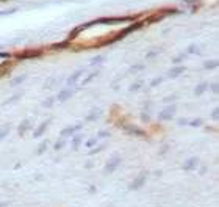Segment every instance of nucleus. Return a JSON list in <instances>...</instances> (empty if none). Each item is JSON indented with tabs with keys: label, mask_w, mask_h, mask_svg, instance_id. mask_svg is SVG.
<instances>
[{
	"label": "nucleus",
	"mask_w": 219,
	"mask_h": 207,
	"mask_svg": "<svg viewBox=\"0 0 219 207\" xmlns=\"http://www.w3.org/2000/svg\"><path fill=\"white\" fill-rule=\"evenodd\" d=\"M155 55H158V52H150V53H147V58H152Z\"/></svg>",
	"instance_id": "f704fd0d"
},
{
	"label": "nucleus",
	"mask_w": 219,
	"mask_h": 207,
	"mask_svg": "<svg viewBox=\"0 0 219 207\" xmlns=\"http://www.w3.org/2000/svg\"><path fill=\"white\" fill-rule=\"evenodd\" d=\"M207 88H208V83H200L199 86H196V91L194 93H196V94H202Z\"/></svg>",
	"instance_id": "f8f14e48"
},
{
	"label": "nucleus",
	"mask_w": 219,
	"mask_h": 207,
	"mask_svg": "<svg viewBox=\"0 0 219 207\" xmlns=\"http://www.w3.org/2000/svg\"><path fill=\"white\" fill-rule=\"evenodd\" d=\"M194 50H196V46H191V47L188 49V52H190V53H194Z\"/></svg>",
	"instance_id": "c9c22d12"
},
{
	"label": "nucleus",
	"mask_w": 219,
	"mask_h": 207,
	"mask_svg": "<svg viewBox=\"0 0 219 207\" xmlns=\"http://www.w3.org/2000/svg\"><path fill=\"white\" fill-rule=\"evenodd\" d=\"M63 146H64V140H59V141H56V143H55L53 148H55V151H58V149H61Z\"/></svg>",
	"instance_id": "4be33fe9"
},
{
	"label": "nucleus",
	"mask_w": 219,
	"mask_h": 207,
	"mask_svg": "<svg viewBox=\"0 0 219 207\" xmlns=\"http://www.w3.org/2000/svg\"><path fill=\"white\" fill-rule=\"evenodd\" d=\"M188 126H191V127H199V126H202V119H192V121H188Z\"/></svg>",
	"instance_id": "dca6fc26"
},
{
	"label": "nucleus",
	"mask_w": 219,
	"mask_h": 207,
	"mask_svg": "<svg viewBox=\"0 0 219 207\" xmlns=\"http://www.w3.org/2000/svg\"><path fill=\"white\" fill-rule=\"evenodd\" d=\"M28 126H30V121H28V119H25L24 122H21V126H19V133H21V135H24V133L27 132Z\"/></svg>",
	"instance_id": "9b49d317"
},
{
	"label": "nucleus",
	"mask_w": 219,
	"mask_h": 207,
	"mask_svg": "<svg viewBox=\"0 0 219 207\" xmlns=\"http://www.w3.org/2000/svg\"><path fill=\"white\" fill-rule=\"evenodd\" d=\"M141 119H142V121H149V119H150V116H149V115H146V113H142Z\"/></svg>",
	"instance_id": "473e14b6"
},
{
	"label": "nucleus",
	"mask_w": 219,
	"mask_h": 207,
	"mask_svg": "<svg viewBox=\"0 0 219 207\" xmlns=\"http://www.w3.org/2000/svg\"><path fill=\"white\" fill-rule=\"evenodd\" d=\"M21 97V94H16V96H13V97H9L8 101H6L5 104H11V102H14V101H17V99Z\"/></svg>",
	"instance_id": "393cba45"
},
{
	"label": "nucleus",
	"mask_w": 219,
	"mask_h": 207,
	"mask_svg": "<svg viewBox=\"0 0 219 207\" xmlns=\"http://www.w3.org/2000/svg\"><path fill=\"white\" fill-rule=\"evenodd\" d=\"M102 61H103V55H97L91 60V65H99V63H102Z\"/></svg>",
	"instance_id": "f3484780"
},
{
	"label": "nucleus",
	"mask_w": 219,
	"mask_h": 207,
	"mask_svg": "<svg viewBox=\"0 0 219 207\" xmlns=\"http://www.w3.org/2000/svg\"><path fill=\"white\" fill-rule=\"evenodd\" d=\"M146 181H147V173H141V174H139L138 177L130 183L128 190H132V192H135V190H139V188H141V187L146 183Z\"/></svg>",
	"instance_id": "f257e3e1"
},
{
	"label": "nucleus",
	"mask_w": 219,
	"mask_h": 207,
	"mask_svg": "<svg viewBox=\"0 0 219 207\" xmlns=\"http://www.w3.org/2000/svg\"><path fill=\"white\" fill-rule=\"evenodd\" d=\"M95 143H97V138H92V140H89V141L86 143V146H88V148H92V146H94Z\"/></svg>",
	"instance_id": "a878e982"
},
{
	"label": "nucleus",
	"mask_w": 219,
	"mask_h": 207,
	"mask_svg": "<svg viewBox=\"0 0 219 207\" xmlns=\"http://www.w3.org/2000/svg\"><path fill=\"white\" fill-rule=\"evenodd\" d=\"M45 149H47V141H42V143H41V144H39V148H38V151H36V154H39V155H41V154H42V152H44V151H45Z\"/></svg>",
	"instance_id": "2eb2a0df"
},
{
	"label": "nucleus",
	"mask_w": 219,
	"mask_h": 207,
	"mask_svg": "<svg viewBox=\"0 0 219 207\" xmlns=\"http://www.w3.org/2000/svg\"><path fill=\"white\" fill-rule=\"evenodd\" d=\"M161 82H163V77H157V79H154V80H152V82H150V86H152V88H154V86L160 85Z\"/></svg>",
	"instance_id": "aec40b11"
},
{
	"label": "nucleus",
	"mask_w": 219,
	"mask_h": 207,
	"mask_svg": "<svg viewBox=\"0 0 219 207\" xmlns=\"http://www.w3.org/2000/svg\"><path fill=\"white\" fill-rule=\"evenodd\" d=\"M178 124H180V126H188V121H186V119H180Z\"/></svg>",
	"instance_id": "72a5a7b5"
},
{
	"label": "nucleus",
	"mask_w": 219,
	"mask_h": 207,
	"mask_svg": "<svg viewBox=\"0 0 219 207\" xmlns=\"http://www.w3.org/2000/svg\"><path fill=\"white\" fill-rule=\"evenodd\" d=\"M89 192H91V193H95L97 190H95V187H94V185H91V187H89Z\"/></svg>",
	"instance_id": "e433bc0d"
},
{
	"label": "nucleus",
	"mask_w": 219,
	"mask_h": 207,
	"mask_svg": "<svg viewBox=\"0 0 219 207\" xmlns=\"http://www.w3.org/2000/svg\"><path fill=\"white\" fill-rule=\"evenodd\" d=\"M105 136H110V132H107V130H102V132H99L97 140H99V138H105Z\"/></svg>",
	"instance_id": "b1692460"
},
{
	"label": "nucleus",
	"mask_w": 219,
	"mask_h": 207,
	"mask_svg": "<svg viewBox=\"0 0 219 207\" xmlns=\"http://www.w3.org/2000/svg\"><path fill=\"white\" fill-rule=\"evenodd\" d=\"M9 202H0V207H8Z\"/></svg>",
	"instance_id": "4c0bfd02"
},
{
	"label": "nucleus",
	"mask_w": 219,
	"mask_h": 207,
	"mask_svg": "<svg viewBox=\"0 0 219 207\" xmlns=\"http://www.w3.org/2000/svg\"><path fill=\"white\" fill-rule=\"evenodd\" d=\"M8 132H9V126H5L2 130H0V140L2 138H5L6 135H8Z\"/></svg>",
	"instance_id": "a211bd4d"
},
{
	"label": "nucleus",
	"mask_w": 219,
	"mask_h": 207,
	"mask_svg": "<svg viewBox=\"0 0 219 207\" xmlns=\"http://www.w3.org/2000/svg\"><path fill=\"white\" fill-rule=\"evenodd\" d=\"M102 149H103V146H97V148H95V149H92V151L89 152V154H91V155H92V154H97V152H100Z\"/></svg>",
	"instance_id": "cd10ccee"
},
{
	"label": "nucleus",
	"mask_w": 219,
	"mask_h": 207,
	"mask_svg": "<svg viewBox=\"0 0 219 207\" xmlns=\"http://www.w3.org/2000/svg\"><path fill=\"white\" fill-rule=\"evenodd\" d=\"M210 88H211V91H213V93H218V91H219V86H218V83H213V85H211Z\"/></svg>",
	"instance_id": "c756f323"
},
{
	"label": "nucleus",
	"mask_w": 219,
	"mask_h": 207,
	"mask_svg": "<svg viewBox=\"0 0 219 207\" xmlns=\"http://www.w3.org/2000/svg\"><path fill=\"white\" fill-rule=\"evenodd\" d=\"M211 116H213L214 119H218V118H219V110H218V108H214V110H213V113H211Z\"/></svg>",
	"instance_id": "7c9ffc66"
},
{
	"label": "nucleus",
	"mask_w": 219,
	"mask_h": 207,
	"mask_svg": "<svg viewBox=\"0 0 219 207\" xmlns=\"http://www.w3.org/2000/svg\"><path fill=\"white\" fill-rule=\"evenodd\" d=\"M125 130H127L130 135H135V136H141V138H146L147 136V133L144 132V130H141V129H138V127H133V126H125L124 127Z\"/></svg>",
	"instance_id": "20e7f679"
},
{
	"label": "nucleus",
	"mask_w": 219,
	"mask_h": 207,
	"mask_svg": "<svg viewBox=\"0 0 219 207\" xmlns=\"http://www.w3.org/2000/svg\"><path fill=\"white\" fill-rule=\"evenodd\" d=\"M81 74H83V71H81V69H80V71H77V72H75V74H74V75H71V77L67 79V83H69V85H72V83H75V82H77V80H78V77H80Z\"/></svg>",
	"instance_id": "9d476101"
},
{
	"label": "nucleus",
	"mask_w": 219,
	"mask_h": 207,
	"mask_svg": "<svg viewBox=\"0 0 219 207\" xmlns=\"http://www.w3.org/2000/svg\"><path fill=\"white\" fill-rule=\"evenodd\" d=\"M99 110H92L91 113H89V116H86V121H94L95 118H99Z\"/></svg>",
	"instance_id": "ddd939ff"
},
{
	"label": "nucleus",
	"mask_w": 219,
	"mask_h": 207,
	"mask_svg": "<svg viewBox=\"0 0 219 207\" xmlns=\"http://www.w3.org/2000/svg\"><path fill=\"white\" fill-rule=\"evenodd\" d=\"M80 141H81V136H80V135L74 136V138H72V148L77 149V148H78V144H80Z\"/></svg>",
	"instance_id": "4468645a"
},
{
	"label": "nucleus",
	"mask_w": 219,
	"mask_h": 207,
	"mask_svg": "<svg viewBox=\"0 0 219 207\" xmlns=\"http://www.w3.org/2000/svg\"><path fill=\"white\" fill-rule=\"evenodd\" d=\"M144 69V66H133L132 68V72H136V71H142Z\"/></svg>",
	"instance_id": "2f4dec72"
},
{
	"label": "nucleus",
	"mask_w": 219,
	"mask_h": 207,
	"mask_svg": "<svg viewBox=\"0 0 219 207\" xmlns=\"http://www.w3.org/2000/svg\"><path fill=\"white\" fill-rule=\"evenodd\" d=\"M197 163H199V159H197V157H192V159H190V160H186V162H185L183 169H186V171L194 169L196 166H197Z\"/></svg>",
	"instance_id": "6e6552de"
},
{
	"label": "nucleus",
	"mask_w": 219,
	"mask_h": 207,
	"mask_svg": "<svg viewBox=\"0 0 219 207\" xmlns=\"http://www.w3.org/2000/svg\"><path fill=\"white\" fill-rule=\"evenodd\" d=\"M97 74H99V72H92V74H91V75H89V77H88V79H86V80H85V82H83V85H86V83H89V82H91V80H92V79H94V77H97Z\"/></svg>",
	"instance_id": "5701e85b"
},
{
	"label": "nucleus",
	"mask_w": 219,
	"mask_h": 207,
	"mask_svg": "<svg viewBox=\"0 0 219 207\" xmlns=\"http://www.w3.org/2000/svg\"><path fill=\"white\" fill-rule=\"evenodd\" d=\"M183 72H185V66H177V68H172L171 71H169V77L175 79V77H178V75H182Z\"/></svg>",
	"instance_id": "1a4fd4ad"
},
{
	"label": "nucleus",
	"mask_w": 219,
	"mask_h": 207,
	"mask_svg": "<svg viewBox=\"0 0 219 207\" xmlns=\"http://www.w3.org/2000/svg\"><path fill=\"white\" fill-rule=\"evenodd\" d=\"M119 163H121V157H118V155L113 157V159L107 163V166H105V173H113L116 168H118Z\"/></svg>",
	"instance_id": "7ed1b4c3"
},
{
	"label": "nucleus",
	"mask_w": 219,
	"mask_h": 207,
	"mask_svg": "<svg viewBox=\"0 0 219 207\" xmlns=\"http://www.w3.org/2000/svg\"><path fill=\"white\" fill-rule=\"evenodd\" d=\"M174 113H175V105H169V107H166V108L160 113V115H158V119H160V121H168V119H172Z\"/></svg>",
	"instance_id": "f03ea898"
},
{
	"label": "nucleus",
	"mask_w": 219,
	"mask_h": 207,
	"mask_svg": "<svg viewBox=\"0 0 219 207\" xmlns=\"http://www.w3.org/2000/svg\"><path fill=\"white\" fill-rule=\"evenodd\" d=\"M25 80V75H22V77H19V79H16V80H13V85H17V83H21V82H24Z\"/></svg>",
	"instance_id": "c85d7f7f"
},
{
	"label": "nucleus",
	"mask_w": 219,
	"mask_h": 207,
	"mask_svg": "<svg viewBox=\"0 0 219 207\" xmlns=\"http://www.w3.org/2000/svg\"><path fill=\"white\" fill-rule=\"evenodd\" d=\"M141 85H142L141 82H136V83H133V85L130 86V91H138V89L141 88Z\"/></svg>",
	"instance_id": "412c9836"
},
{
	"label": "nucleus",
	"mask_w": 219,
	"mask_h": 207,
	"mask_svg": "<svg viewBox=\"0 0 219 207\" xmlns=\"http://www.w3.org/2000/svg\"><path fill=\"white\" fill-rule=\"evenodd\" d=\"M53 101H55L53 97H49L47 101L44 102V107H52V104H53Z\"/></svg>",
	"instance_id": "bb28decb"
},
{
	"label": "nucleus",
	"mask_w": 219,
	"mask_h": 207,
	"mask_svg": "<svg viewBox=\"0 0 219 207\" xmlns=\"http://www.w3.org/2000/svg\"><path fill=\"white\" fill-rule=\"evenodd\" d=\"M49 124H50V119H47V121H44V122H42V124H41L38 129L35 130V133H33V135H35V138H39V136H42V133H44L45 130H47Z\"/></svg>",
	"instance_id": "39448f33"
},
{
	"label": "nucleus",
	"mask_w": 219,
	"mask_h": 207,
	"mask_svg": "<svg viewBox=\"0 0 219 207\" xmlns=\"http://www.w3.org/2000/svg\"><path fill=\"white\" fill-rule=\"evenodd\" d=\"M81 129V126L78 124V126H74V127H66V129H63L61 130V133H59V135H61V138H64V136H69V135H74L75 132H77V130H80Z\"/></svg>",
	"instance_id": "423d86ee"
},
{
	"label": "nucleus",
	"mask_w": 219,
	"mask_h": 207,
	"mask_svg": "<svg viewBox=\"0 0 219 207\" xmlns=\"http://www.w3.org/2000/svg\"><path fill=\"white\" fill-rule=\"evenodd\" d=\"M72 94H74V89H61L56 99H58L59 102H64V101H67V99L71 97Z\"/></svg>",
	"instance_id": "0eeeda50"
},
{
	"label": "nucleus",
	"mask_w": 219,
	"mask_h": 207,
	"mask_svg": "<svg viewBox=\"0 0 219 207\" xmlns=\"http://www.w3.org/2000/svg\"><path fill=\"white\" fill-rule=\"evenodd\" d=\"M218 66V61H207L205 63V69H214Z\"/></svg>",
	"instance_id": "6ab92c4d"
}]
</instances>
